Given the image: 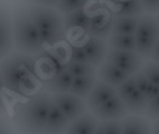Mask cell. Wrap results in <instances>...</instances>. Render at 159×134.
Segmentation results:
<instances>
[{
    "label": "cell",
    "instance_id": "7a4b0ae2",
    "mask_svg": "<svg viewBox=\"0 0 159 134\" xmlns=\"http://www.w3.org/2000/svg\"><path fill=\"white\" fill-rule=\"evenodd\" d=\"M52 106V96L48 90L37 91L17 108L15 121L20 130L42 133L46 128V120Z\"/></svg>",
    "mask_w": 159,
    "mask_h": 134
},
{
    "label": "cell",
    "instance_id": "5bb4252c",
    "mask_svg": "<svg viewBox=\"0 0 159 134\" xmlns=\"http://www.w3.org/2000/svg\"><path fill=\"white\" fill-rule=\"evenodd\" d=\"M99 120L96 119V115L90 113H83L79 115L78 119L72 120L66 127V133L69 134H92L95 133L98 127Z\"/></svg>",
    "mask_w": 159,
    "mask_h": 134
},
{
    "label": "cell",
    "instance_id": "4316f807",
    "mask_svg": "<svg viewBox=\"0 0 159 134\" xmlns=\"http://www.w3.org/2000/svg\"><path fill=\"white\" fill-rule=\"evenodd\" d=\"M89 3V0H59V3L56 4V10L59 11L60 15H66L73 10L85 7Z\"/></svg>",
    "mask_w": 159,
    "mask_h": 134
},
{
    "label": "cell",
    "instance_id": "5b68a950",
    "mask_svg": "<svg viewBox=\"0 0 159 134\" xmlns=\"http://www.w3.org/2000/svg\"><path fill=\"white\" fill-rule=\"evenodd\" d=\"M135 44H136V53L141 54L143 59H149L152 48L155 46L156 40L159 39L158 20L155 15L143 13L139 16L138 26L135 30Z\"/></svg>",
    "mask_w": 159,
    "mask_h": 134
},
{
    "label": "cell",
    "instance_id": "6da1fadb",
    "mask_svg": "<svg viewBox=\"0 0 159 134\" xmlns=\"http://www.w3.org/2000/svg\"><path fill=\"white\" fill-rule=\"evenodd\" d=\"M0 73L4 89L19 96H30L37 84L36 61L32 54L16 53L0 60Z\"/></svg>",
    "mask_w": 159,
    "mask_h": 134
},
{
    "label": "cell",
    "instance_id": "8fae6325",
    "mask_svg": "<svg viewBox=\"0 0 159 134\" xmlns=\"http://www.w3.org/2000/svg\"><path fill=\"white\" fill-rule=\"evenodd\" d=\"M115 94H118L116 93V87L111 86V84H107V83L102 82V80H96L95 86L90 90V93L85 98L86 106H88L90 111H93L98 107H100L103 103H106L109 98H112Z\"/></svg>",
    "mask_w": 159,
    "mask_h": 134
},
{
    "label": "cell",
    "instance_id": "3957f363",
    "mask_svg": "<svg viewBox=\"0 0 159 134\" xmlns=\"http://www.w3.org/2000/svg\"><path fill=\"white\" fill-rule=\"evenodd\" d=\"M11 31H13V46L17 52L33 56L43 50L44 44L27 9H17L13 13Z\"/></svg>",
    "mask_w": 159,
    "mask_h": 134
},
{
    "label": "cell",
    "instance_id": "2e32d148",
    "mask_svg": "<svg viewBox=\"0 0 159 134\" xmlns=\"http://www.w3.org/2000/svg\"><path fill=\"white\" fill-rule=\"evenodd\" d=\"M72 82H73V76L67 69H63L62 71L53 74L50 78L44 82V89L49 93H67L70 90Z\"/></svg>",
    "mask_w": 159,
    "mask_h": 134
},
{
    "label": "cell",
    "instance_id": "d4e9b609",
    "mask_svg": "<svg viewBox=\"0 0 159 134\" xmlns=\"http://www.w3.org/2000/svg\"><path fill=\"white\" fill-rule=\"evenodd\" d=\"M96 134H120L122 133V123L120 120H103L98 123L95 130Z\"/></svg>",
    "mask_w": 159,
    "mask_h": 134
},
{
    "label": "cell",
    "instance_id": "83f0119b",
    "mask_svg": "<svg viewBox=\"0 0 159 134\" xmlns=\"http://www.w3.org/2000/svg\"><path fill=\"white\" fill-rule=\"evenodd\" d=\"M135 89H136L135 80H133L132 76H129V77L126 78L125 82H122L118 87H116V93H118V96H120L122 98H125V97L129 96V94L132 93Z\"/></svg>",
    "mask_w": 159,
    "mask_h": 134
},
{
    "label": "cell",
    "instance_id": "52a82bcc",
    "mask_svg": "<svg viewBox=\"0 0 159 134\" xmlns=\"http://www.w3.org/2000/svg\"><path fill=\"white\" fill-rule=\"evenodd\" d=\"M52 100L60 108V111L66 115L69 123L72 120L78 119L79 115H82L88 110L85 98L75 96V94L69 93V91L67 93H55L52 96Z\"/></svg>",
    "mask_w": 159,
    "mask_h": 134
},
{
    "label": "cell",
    "instance_id": "e0dca14e",
    "mask_svg": "<svg viewBox=\"0 0 159 134\" xmlns=\"http://www.w3.org/2000/svg\"><path fill=\"white\" fill-rule=\"evenodd\" d=\"M122 133L123 134H142L149 133L152 130V124L141 114L125 115L122 120Z\"/></svg>",
    "mask_w": 159,
    "mask_h": 134
},
{
    "label": "cell",
    "instance_id": "9a60e30c",
    "mask_svg": "<svg viewBox=\"0 0 159 134\" xmlns=\"http://www.w3.org/2000/svg\"><path fill=\"white\" fill-rule=\"evenodd\" d=\"M63 27L65 31H73V30H80V31H88L89 19L90 15L88 13L85 7L73 10L70 13L63 15Z\"/></svg>",
    "mask_w": 159,
    "mask_h": 134
},
{
    "label": "cell",
    "instance_id": "44dd1931",
    "mask_svg": "<svg viewBox=\"0 0 159 134\" xmlns=\"http://www.w3.org/2000/svg\"><path fill=\"white\" fill-rule=\"evenodd\" d=\"M138 16H115L112 33L113 34H135L138 26ZM111 33V34H112Z\"/></svg>",
    "mask_w": 159,
    "mask_h": 134
},
{
    "label": "cell",
    "instance_id": "ba28073f",
    "mask_svg": "<svg viewBox=\"0 0 159 134\" xmlns=\"http://www.w3.org/2000/svg\"><path fill=\"white\" fill-rule=\"evenodd\" d=\"M93 114L96 115V119L99 121L103 120H122L125 115H128V110L123 103L122 97L115 94V96L109 98L106 103L98 107L96 110H93Z\"/></svg>",
    "mask_w": 159,
    "mask_h": 134
},
{
    "label": "cell",
    "instance_id": "ffe728a7",
    "mask_svg": "<svg viewBox=\"0 0 159 134\" xmlns=\"http://www.w3.org/2000/svg\"><path fill=\"white\" fill-rule=\"evenodd\" d=\"M98 80L96 74H89V76H79V77H73V82H72V86L69 93L75 94L82 98H86L88 94L90 93L92 87L95 86V83Z\"/></svg>",
    "mask_w": 159,
    "mask_h": 134
},
{
    "label": "cell",
    "instance_id": "f546056e",
    "mask_svg": "<svg viewBox=\"0 0 159 134\" xmlns=\"http://www.w3.org/2000/svg\"><path fill=\"white\" fill-rule=\"evenodd\" d=\"M132 77H133V80H135L136 89L139 90V91H142V93H145V91H146V89H148V86H149V80L146 78V76L143 74L142 69L139 71H136Z\"/></svg>",
    "mask_w": 159,
    "mask_h": 134
},
{
    "label": "cell",
    "instance_id": "8d00e7d4",
    "mask_svg": "<svg viewBox=\"0 0 159 134\" xmlns=\"http://www.w3.org/2000/svg\"><path fill=\"white\" fill-rule=\"evenodd\" d=\"M9 130V127H7V124L4 123L3 120H0V133H6V131Z\"/></svg>",
    "mask_w": 159,
    "mask_h": 134
},
{
    "label": "cell",
    "instance_id": "603a6c76",
    "mask_svg": "<svg viewBox=\"0 0 159 134\" xmlns=\"http://www.w3.org/2000/svg\"><path fill=\"white\" fill-rule=\"evenodd\" d=\"M116 16H142L145 13L141 0H119Z\"/></svg>",
    "mask_w": 159,
    "mask_h": 134
},
{
    "label": "cell",
    "instance_id": "f35d334b",
    "mask_svg": "<svg viewBox=\"0 0 159 134\" xmlns=\"http://www.w3.org/2000/svg\"><path fill=\"white\" fill-rule=\"evenodd\" d=\"M156 20H158V29H159V15H158V17H156Z\"/></svg>",
    "mask_w": 159,
    "mask_h": 134
},
{
    "label": "cell",
    "instance_id": "8992f818",
    "mask_svg": "<svg viewBox=\"0 0 159 134\" xmlns=\"http://www.w3.org/2000/svg\"><path fill=\"white\" fill-rule=\"evenodd\" d=\"M106 59L129 76H133L136 71L141 70L143 64V57L136 52H130V50L107 48Z\"/></svg>",
    "mask_w": 159,
    "mask_h": 134
},
{
    "label": "cell",
    "instance_id": "9c48e42d",
    "mask_svg": "<svg viewBox=\"0 0 159 134\" xmlns=\"http://www.w3.org/2000/svg\"><path fill=\"white\" fill-rule=\"evenodd\" d=\"M112 26H113V17L107 11H96L90 15L86 33L93 37L107 39L112 33Z\"/></svg>",
    "mask_w": 159,
    "mask_h": 134
},
{
    "label": "cell",
    "instance_id": "7402d4cb",
    "mask_svg": "<svg viewBox=\"0 0 159 134\" xmlns=\"http://www.w3.org/2000/svg\"><path fill=\"white\" fill-rule=\"evenodd\" d=\"M107 47L118 48V50H130L136 52L135 36L133 34H113L107 37Z\"/></svg>",
    "mask_w": 159,
    "mask_h": 134
},
{
    "label": "cell",
    "instance_id": "cb8c5ba5",
    "mask_svg": "<svg viewBox=\"0 0 159 134\" xmlns=\"http://www.w3.org/2000/svg\"><path fill=\"white\" fill-rule=\"evenodd\" d=\"M66 69L70 71V74L73 77L96 74V71H98L96 66H93L92 63H78V61H69L66 64Z\"/></svg>",
    "mask_w": 159,
    "mask_h": 134
},
{
    "label": "cell",
    "instance_id": "1f68e13d",
    "mask_svg": "<svg viewBox=\"0 0 159 134\" xmlns=\"http://www.w3.org/2000/svg\"><path fill=\"white\" fill-rule=\"evenodd\" d=\"M145 13L159 15V0H141Z\"/></svg>",
    "mask_w": 159,
    "mask_h": 134
},
{
    "label": "cell",
    "instance_id": "484cf974",
    "mask_svg": "<svg viewBox=\"0 0 159 134\" xmlns=\"http://www.w3.org/2000/svg\"><path fill=\"white\" fill-rule=\"evenodd\" d=\"M142 71L149 80V83L159 86V63L151 59H146V61H143L142 64Z\"/></svg>",
    "mask_w": 159,
    "mask_h": 134
},
{
    "label": "cell",
    "instance_id": "e575fe53",
    "mask_svg": "<svg viewBox=\"0 0 159 134\" xmlns=\"http://www.w3.org/2000/svg\"><path fill=\"white\" fill-rule=\"evenodd\" d=\"M33 4H40V6H49V7H56L59 0H29Z\"/></svg>",
    "mask_w": 159,
    "mask_h": 134
},
{
    "label": "cell",
    "instance_id": "836d02e7",
    "mask_svg": "<svg viewBox=\"0 0 159 134\" xmlns=\"http://www.w3.org/2000/svg\"><path fill=\"white\" fill-rule=\"evenodd\" d=\"M3 89H4V83L2 78V73H0V114L6 113V106H4V98H3Z\"/></svg>",
    "mask_w": 159,
    "mask_h": 134
},
{
    "label": "cell",
    "instance_id": "d6a6232c",
    "mask_svg": "<svg viewBox=\"0 0 159 134\" xmlns=\"http://www.w3.org/2000/svg\"><path fill=\"white\" fill-rule=\"evenodd\" d=\"M145 97H146V100H152V98H155L156 96H159V86L158 84H152V83H149L148 89H146V91H145Z\"/></svg>",
    "mask_w": 159,
    "mask_h": 134
},
{
    "label": "cell",
    "instance_id": "d590c367",
    "mask_svg": "<svg viewBox=\"0 0 159 134\" xmlns=\"http://www.w3.org/2000/svg\"><path fill=\"white\" fill-rule=\"evenodd\" d=\"M149 59L153 60V61H156V63H159V39L156 40L155 46H153V48H152L151 54H149Z\"/></svg>",
    "mask_w": 159,
    "mask_h": 134
},
{
    "label": "cell",
    "instance_id": "7c38bea8",
    "mask_svg": "<svg viewBox=\"0 0 159 134\" xmlns=\"http://www.w3.org/2000/svg\"><path fill=\"white\" fill-rule=\"evenodd\" d=\"M96 76L99 80H102V82L107 83V84H111V86H113V87H118L120 83L125 82L126 78L129 77V74H126L125 71L118 69L115 64H112L107 59H105L98 66Z\"/></svg>",
    "mask_w": 159,
    "mask_h": 134
},
{
    "label": "cell",
    "instance_id": "30bf717a",
    "mask_svg": "<svg viewBox=\"0 0 159 134\" xmlns=\"http://www.w3.org/2000/svg\"><path fill=\"white\" fill-rule=\"evenodd\" d=\"M13 46L11 16L4 6H0V60L9 56Z\"/></svg>",
    "mask_w": 159,
    "mask_h": 134
},
{
    "label": "cell",
    "instance_id": "277c9868",
    "mask_svg": "<svg viewBox=\"0 0 159 134\" xmlns=\"http://www.w3.org/2000/svg\"><path fill=\"white\" fill-rule=\"evenodd\" d=\"M30 17L36 24L44 46H56L65 39L62 15L55 7L32 4L27 7Z\"/></svg>",
    "mask_w": 159,
    "mask_h": 134
},
{
    "label": "cell",
    "instance_id": "74e56055",
    "mask_svg": "<svg viewBox=\"0 0 159 134\" xmlns=\"http://www.w3.org/2000/svg\"><path fill=\"white\" fill-rule=\"evenodd\" d=\"M152 130H153V133L159 134V120H155V123L152 124Z\"/></svg>",
    "mask_w": 159,
    "mask_h": 134
},
{
    "label": "cell",
    "instance_id": "ac0fdd59",
    "mask_svg": "<svg viewBox=\"0 0 159 134\" xmlns=\"http://www.w3.org/2000/svg\"><path fill=\"white\" fill-rule=\"evenodd\" d=\"M67 124H69V120L66 119V115L60 111V108L52 100V106H50V110H49L44 131H48V133H60V131L66 130Z\"/></svg>",
    "mask_w": 159,
    "mask_h": 134
},
{
    "label": "cell",
    "instance_id": "f1b7e54d",
    "mask_svg": "<svg viewBox=\"0 0 159 134\" xmlns=\"http://www.w3.org/2000/svg\"><path fill=\"white\" fill-rule=\"evenodd\" d=\"M146 117L151 120H159V96H156L155 98L148 101V107H146Z\"/></svg>",
    "mask_w": 159,
    "mask_h": 134
},
{
    "label": "cell",
    "instance_id": "4fadbf2b",
    "mask_svg": "<svg viewBox=\"0 0 159 134\" xmlns=\"http://www.w3.org/2000/svg\"><path fill=\"white\" fill-rule=\"evenodd\" d=\"M82 47L86 52L89 63H92L93 66L96 67L106 59V53H107V48H109L105 39L93 37V36H89V39L85 41V44Z\"/></svg>",
    "mask_w": 159,
    "mask_h": 134
},
{
    "label": "cell",
    "instance_id": "4dcf8cb0",
    "mask_svg": "<svg viewBox=\"0 0 159 134\" xmlns=\"http://www.w3.org/2000/svg\"><path fill=\"white\" fill-rule=\"evenodd\" d=\"M70 61H78V63H89L88 56H86V52L83 50V47H82V46L72 47Z\"/></svg>",
    "mask_w": 159,
    "mask_h": 134
},
{
    "label": "cell",
    "instance_id": "d6986e66",
    "mask_svg": "<svg viewBox=\"0 0 159 134\" xmlns=\"http://www.w3.org/2000/svg\"><path fill=\"white\" fill-rule=\"evenodd\" d=\"M123 103L126 106V110L130 114H141L143 115L146 113V107H148V100L142 91L135 89L128 97L122 98Z\"/></svg>",
    "mask_w": 159,
    "mask_h": 134
}]
</instances>
